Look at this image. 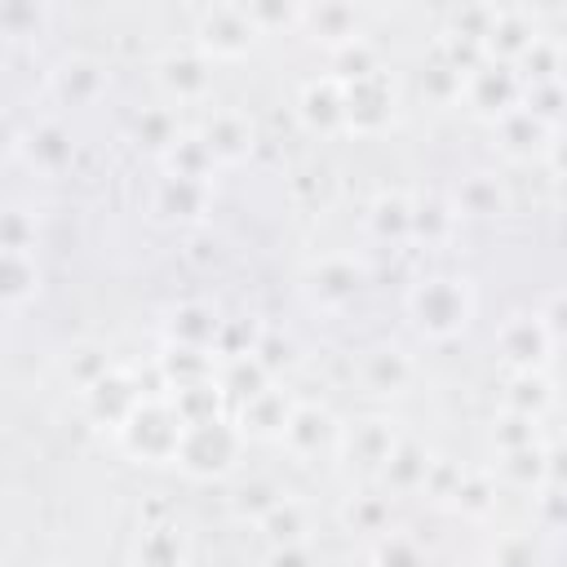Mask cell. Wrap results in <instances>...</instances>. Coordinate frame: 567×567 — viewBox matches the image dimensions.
<instances>
[{
  "label": "cell",
  "mask_w": 567,
  "mask_h": 567,
  "mask_svg": "<svg viewBox=\"0 0 567 567\" xmlns=\"http://www.w3.org/2000/svg\"><path fill=\"white\" fill-rule=\"evenodd\" d=\"M403 306H408V319L416 323L421 337L452 341V337H461L470 328L478 297H474V284L465 275H443L439 270V275H421L408 288V301Z\"/></svg>",
  "instance_id": "1"
},
{
  "label": "cell",
  "mask_w": 567,
  "mask_h": 567,
  "mask_svg": "<svg viewBox=\"0 0 567 567\" xmlns=\"http://www.w3.org/2000/svg\"><path fill=\"white\" fill-rule=\"evenodd\" d=\"M244 447H248V439H244L235 412H221V416H208V421H190L182 430L173 465L186 478H226L239 465Z\"/></svg>",
  "instance_id": "2"
},
{
  "label": "cell",
  "mask_w": 567,
  "mask_h": 567,
  "mask_svg": "<svg viewBox=\"0 0 567 567\" xmlns=\"http://www.w3.org/2000/svg\"><path fill=\"white\" fill-rule=\"evenodd\" d=\"M182 430H186V421H182V412L173 408V399H168V394H146V399L137 403V412L120 425L115 443H120L133 461L173 465L177 443H182Z\"/></svg>",
  "instance_id": "3"
},
{
  "label": "cell",
  "mask_w": 567,
  "mask_h": 567,
  "mask_svg": "<svg viewBox=\"0 0 567 567\" xmlns=\"http://www.w3.org/2000/svg\"><path fill=\"white\" fill-rule=\"evenodd\" d=\"M208 62H235L257 44V27L248 22L244 4H204L195 9V40Z\"/></svg>",
  "instance_id": "4"
},
{
  "label": "cell",
  "mask_w": 567,
  "mask_h": 567,
  "mask_svg": "<svg viewBox=\"0 0 567 567\" xmlns=\"http://www.w3.org/2000/svg\"><path fill=\"white\" fill-rule=\"evenodd\" d=\"M155 84L168 97V106H204L213 97V62L195 49H164L155 58Z\"/></svg>",
  "instance_id": "5"
},
{
  "label": "cell",
  "mask_w": 567,
  "mask_h": 567,
  "mask_svg": "<svg viewBox=\"0 0 567 567\" xmlns=\"http://www.w3.org/2000/svg\"><path fill=\"white\" fill-rule=\"evenodd\" d=\"M341 84H346V133H381L399 115V84L385 66Z\"/></svg>",
  "instance_id": "6"
},
{
  "label": "cell",
  "mask_w": 567,
  "mask_h": 567,
  "mask_svg": "<svg viewBox=\"0 0 567 567\" xmlns=\"http://www.w3.org/2000/svg\"><path fill=\"white\" fill-rule=\"evenodd\" d=\"M368 284L363 261H354L350 252H323L306 266V297L319 310H346Z\"/></svg>",
  "instance_id": "7"
},
{
  "label": "cell",
  "mask_w": 567,
  "mask_h": 567,
  "mask_svg": "<svg viewBox=\"0 0 567 567\" xmlns=\"http://www.w3.org/2000/svg\"><path fill=\"white\" fill-rule=\"evenodd\" d=\"M558 341L549 337L540 310H514L496 328V350L514 372H545V359Z\"/></svg>",
  "instance_id": "8"
},
{
  "label": "cell",
  "mask_w": 567,
  "mask_h": 567,
  "mask_svg": "<svg viewBox=\"0 0 567 567\" xmlns=\"http://www.w3.org/2000/svg\"><path fill=\"white\" fill-rule=\"evenodd\" d=\"M13 155H22L40 177H58L75 164V137L62 120L44 115V120H31L27 133H13Z\"/></svg>",
  "instance_id": "9"
},
{
  "label": "cell",
  "mask_w": 567,
  "mask_h": 567,
  "mask_svg": "<svg viewBox=\"0 0 567 567\" xmlns=\"http://www.w3.org/2000/svg\"><path fill=\"white\" fill-rule=\"evenodd\" d=\"M208 208H213V182L159 173L151 186V213L164 226H199L208 217Z\"/></svg>",
  "instance_id": "10"
},
{
  "label": "cell",
  "mask_w": 567,
  "mask_h": 567,
  "mask_svg": "<svg viewBox=\"0 0 567 567\" xmlns=\"http://www.w3.org/2000/svg\"><path fill=\"white\" fill-rule=\"evenodd\" d=\"M142 399H146V394H142V385L133 381V372L115 363L97 385H89V390L80 394V408H84V416H89L93 425H102V430L120 434V425L137 412V403H142Z\"/></svg>",
  "instance_id": "11"
},
{
  "label": "cell",
  "mask_w": 567,
  "mask_h": 567,
  "mask_svg": "<svg viewBox=\"0 0 567 567\" xmlns=\"http://www.w3.org/2000/svg\"><path fill=\"white\" fill-rule=\"evenodd\" d=\"M341 430H346V425H341L323 403L301 399L279 443L288 447V456H297V461H315V456H323V452H341Z\"/></svg>",
  "instance_id": "12"
},
{
  "label": "cell",
  "mask_w": 567,
  "mask_h": 567,
  "mask_svg": "<svg viewBox=\"0 0 567 567\" xmlns=\"http://www.w3.org/2000/svg\"><path fill=\"white\" fill-rule=\"evenodd\" d=\"M465 102L483 115V120H501L505 111H514L523 102V80L514 66L483 58L470 75H465Z\"/></svg>",
  "instance_id": "13"
},
{
  "label": "cell",
  "mask_w": 567,
  "mask_h": 567,
  "mask_svg": "<svg viewBox=\"0 0 567 567\" xmlns=\"http://www.w3.org/2000/svg\"><path fill=\"white\" fill-rule=\"evenodd\" d=\"M297 120L319 133V137H337L346 133V84L323 71V75H310L301 89H297Z\"/></svg>",
  "instance_id": "14"
},
{
  "label": "cell",
  "mask_w": 567,
  "mask_h": 567,
  "mask_svg": "<svg viewBox=\"0 0 567 567\" xmlns=\"http://www.w3.org/2000/svg\"><path fill=\"white\" fill-rule=\"evenodd\" d=\"M128 567H190V536L177 518H146L133 536Z\"/></svg>",
  "instance_id": "15"
},
{
  "label": "cell",
  "mask_w": 567,
  "mask_h": 567,
  "mask_svg": "<svg viewBox=\"0 0 567 567\" xmlns=\"http://www.w3.org/2000/svg\"><path fill=\"white\" fill-rule=\"evenodd\" d=\"M492 137H496V151L505 155V159H545V151L554 146V137H558V128L554 124H545L536 111H527L523 102L514 106V111H505L501 120H492Z\"/></svg>",
  "instance_id": "16"
},
{
  "label": "cell",
  "mask_w": 567,
  "mask_h": 567,
  "mask_svg": "<svg viewBox=\"0 0 567 567\" xmlns=\"http://www.w3.org/2000/svg\"><path fill=\"white\" fill-rule=\"evenodd\" d=\"M297 403H301V399H297L292 390H284L279 381H270L266 390H257L252 399H244V403L235 408V421H239L244 439L279 443L284 430H288V421H292V412H297Z\"/></svg>",
  "instance_id": "17"
},
{
  "label": "cell",
  "mask_w": 567,
  "mask_h": 567,
  "mask_svg": "<svg viewBox=\"0 0 567 567\" xmlns=\"http://www.w3.org/2000/svg\"><path fill=\"white\" fill-rule=\"evenodd\" d=\"M195 133L204 137V146L213 151L217 164H239V159H248L252 137H257L248 111H239V106H208Z\"/></svg>",
  "instance_id": "18"
},
{
  "label": "cell",
  "mask_w": 567,
  "mask_h": 567,
  "mask_svg": "<svg viewBox=\"0 0 567 567\" xmlns=\"http://www.w3.org/2000/svg\"><path fill=\"white\" fill-rule=\"evenodd\" d=\"M363 18H368V9H359V4H341V0L301 4V31H306L315 44H323L328 53L346 49L350 40H359V35H363Z\"/></svg>",
  "instance_id": "19"
},
{
  "label": "cell",
  "mask_w": 567,
  "mask_h": 567,
  "mask_svg": "<svg viewBox=\"0 0 567 567\" xmlns=\"http://www.w3.org/2000/svg\"><path fill=\"white\" fill-rule=\"evenodd\" d=\"M399 439H403L399 421H390V416H359L354 425L341 430V456H350V465H363V470L381 474V465L390 461Z\"/></svg>",
  "instance_id": "20"
},
{
  "label": "cell",
  "mask_w": 567,
  "mask_h": 567,
  "mask_svg": "<svg viewBox=\"0 0 567 567\" xmlns=\"http://www.w3.org/2000/svg\"><path fill=\"white\" fill-rule=\"evenodd\" d=\"M49 93H53L62 106H93V102L106 93V66H102L97 58L71 53V58L53 62V71H49Z\"/></svg>",
  "instance_id": "21"
},
{
  "label": "cell",
  "mask_w": 567,
  "mask_h": 567,
  "mask_svg": "<svg viewBox=\"0 0 567 567\" xmlns=\"http://www.w3.org/2000/svg\"><path fill=\"white\" fill-rule=\"evenodd\" d=\"M536 35H540V27H536V13H532V9H523V4H501V9H496V22H492V31H487V40H483V53H487L492 62L518 66V58L536 44Z\"/></svg>",
  "instance_id": "22"
},
{
  "label": "cell",
  "mask_w": 567,
  "mask_h": 567,
  "mask_svg": "<svg viewBox=\"0 0 567 567\" xmlns=\"http://www.w3.org/2000/svg\"><path fill=\"white\" fill-rule=\"evenodd\" d=\"M416 377V363L399 346H368L359 354V385L368 394H403Z\"/></svg>",
  "instance_id": "23"
},
{
  "label": "cell",
  "mask_w": 567,
  "mask_h": 567,
  "mask_svg": "<svg viewBox=\"0 0 567 567\" xmlns=\"http://www.w3.org/2000/svg\"><path fill=\"white\" fill-rule=\"evenodd\" d=\"M461 226V213L452 204V195H439V190H425V195H412V244H425V248H443Z\"/></svg>",
  "instance_id": "24"
},
{
  "label": "cell",
  "mask_w": 567,
  "mask_h": 567,
  "mask_svg": "<svg viewBox=\"0 0 567 567\" xmlns=\"http://www.w3.org/2000/svg\"><path fill=\"white\" fill-rule=\"evenodd\" d=\"M164 332H168V346H182V350H204V354H213V350H217V332H221V319H217V310H213V306H204V301H182V306L168 315Z\"/></svg>",
  "instance_id": "25"
},
{
  "label": "cell",
  "mask_w": 567,
  "mask_h": 567,
  "mask_svg": "<svg viewBox=\"0 0 567 567\" xmlns=\"http://www.w3.org/2000/svg\"><path fill=\"white\" fill-rule=\"evenodd\" d=\"M452 204H456V213H461V217L487 221V217H501V213H505L509 195H505V186H501V177H496V173L474 168V173H465V177L456 182Z\"/></svg>",
  "instance_id": "26"
},
{
  "label": "cell",
  "mask_w": 567,
  "mask_h": 567,
  "mask_svg": "<svg viewBox=\"0 0 567 567\" xmlns=\"http://www.w3.org/2000/svg\"><path fill=\"white\" fill-rule=\"evenodd\" d=\"M434 452L425 447V443H416V439H399V447L390 452V461L381 465V478H385V487L390 492H425V483H430V470H434Z\"/></svg>",
  "instance_id": "27"
},
{
  "label": "cell",
  "mask_w": 567,
  "mask_h": 567,
  "mask_svg": "<svg viewBox=\"0 0 567 567\" xmlns=\"http://www.w3.org/2000/svg\"><path fill=\"white\" fill-rule=\"evenodd\" d=\"M368 235L377 244H412V195L385 190L368 204Z\"/></svg>",
  "instance_id": "28"
},
{
  "label": "cell",
  "mask_w": 567,
  "mask_h": 567,
  "mask_svg": "<svg viewBox=\"0 0 567 567\" xmlns=\"http://www.w3.org/2000/svg\"><path fill=\"white\" fill-rule=\"evenodd\" d=\"M496 478L518 487V492H540L549 483V447L532 443V447H514V452H496Z\"/></svg>",
  "instance_id": "29"
},
{
  "label": "cell",
  "mask_w": 567,
  "mask_h": 567,
  "mask_svg": "<svg viewBox=\"0 0 567 567\" xmlns=\"http://www.w3.org/2000/svg\"><path fill=\"white\" fill-rule=\"evenodd\" d=\"M40 292V261L35 252H0V306L18 315Z\"/></svg>",
  "instance_id": "30"
},
{
  "label": "cell",
  "mask_w": 567,
  "mask_h": 567,
  "mask_svg": "<svg viewBox=\"0 0 567 567\" xmlns=\"http://www.w3.org/2000/svg\"><path fill=\"white\" fill-rule=\"evenodd\" d=\"M182 137H186V128H182V120H177V111L168 102L164 106H142L137 120H133V142L142 151H151L155 159H164Z\"/></svg>",
  "instance_id": "31"
},
{
  "label": "cell",
  "mask_w": 567,
  "mask_h": 567,
  "mask_svg": "<svg viewBox=\"0 0 567 567\" xmlns=\"http://www.w3.org/2000/svg\"><path fill=\"white\" fill-rule=\"evenodd\" d=\"M284 496H288V492H284L270 474H248V478H239V483L230 487L226 505H230V514H235L239 523H252V527H257Z\"/></svg>",
  "instance_id": "32"
},
{
  "label": "cell",
  "mask_w": 567,
  "mask_h": 567,
  "mask_svg": "<svg viewBox=\"0 0 567 567\" xmlns=\"http://www.w3.org/2000/svg\"><path fill=\"white\" fill-rule=\"evenodd\" d=\"M257 532L266 536L270 549H284V545H310V509L297 501V496H284L261 523Z\"/></svg>",
  "instance_id": "33"
},
{
  "label": "cell",
  "mask_w": 567,
  "mask_h": 567,
  "mask_svg": "<svg viewBox=\"0 0 567 567\" xmlns=\"http://www.w3.org/2000/svg\"><path fill=\"white\" fill-rule=\"evenodd\" d=\"M217 381H221L226 399H235V408H239L244 399H252L257 390H266L275 377H270V368L257 354H244V359H217Z\"/></svg>",
  "instance_id": "34"
},
{
  "label": "cell",
  "mask_w": 567,
  "mask_h": 567,
  "mask_svg": "<svg viewBox=\"0 0 567 567\" xmlns=\"http://www.w3.org/2000/svg\"><path fill=\"white\" fill-rule=\"evenodd\" d=\"M159 168L164 173H177V177H199V182H213V173L221 168L217 159H213V151L204 146V137L195 133V128H186V137L159 159Z\"/></svg>",
  "instance_id": "35"
},
{
  "label": "cell",
  "mask_w": 567,
  "mask_h": 567,
  "mask_svg": "<svg viewBox=\"0 0 567 567\" xmlns=\"http://www.w3.org/2000/svg\"><path fill=\"white\" fill-rule=\"evenodd\" d=\"M554 403V390L545 381V372H514L505 385V403L509 412H527V416H545V408Z\"/></svg>",
  "instance_id": "36"
},
{
  "label": "cell",
  "mask_w": 567,
  "mask_h": 567,
  "mask_svg": "<svg viewBox=\"0 0 567 567\" xmlns=\"http://www.w3.org/2000/svg\"><path fill=\"white\" fill-rule=\"evenodd\" d=\"M487 567H540L536 532H501L487 549Z\"/></svg>",
  "instance_id": "37"
},
{
  "label": "cell",
  "mask_w": 567,
  "mask_h": 567,
  "mask_svg": "<svg viewBox=\"0 0 567 567\" xmlns=\"http://www.w3.org/2000/svg\"><path fill=\"white\" fill-rule=\"evenodd\" d=\"M44 22H49V4H40V0H0V35L27 40V35H40Z\"/></svg>",
  "instance_id": "38"
},
{
  "label": "cell",
  "mask_w": 567,
  "mask_h": 567,
  "mask_svg": "<svg viewBox=\"0 0 567 567\" xmlns=\"http://www.w3.org/2000/svg\"><path fill=\"white\" fill-rule=\"evenodd\" d=\"M452 505L470 518H483L492 505H496V474H483V470H461V483L452 492Z\"/></svg>",
  "instance_id": "39"
},
{
  "label": "cell",
  "mask_w": 567,
  "mask_h": 567,
  "mask_svg": "<svg viewBox=\"0 0 567 567\" xmlns=\"http://www.w3.org/2000/svg\"><path fill=\"white\" fill-rule=\"evenodd\" d=\"M341 518H346V527L350 532H368V536H385V532H394L390 527V496H372V492H363V496H354L346 509H341Z\"/></svg>",
  "instance_id": "40"
},
{
  "label": "cell",
  "mask_w": 567,
  "mask_h": 567,
  "mask_svg": "<svg viewBox=\"0 0 567 567\" xmlns=\"http://www.w3.org/2000/svg\"><path fill=\"white\" fill-rule=\"evenodd\" d=\"M558 62H563V44L549 40V35L540 31L536 44L518 58L514 71H518V80H523V89H527V84H545V80H554V75H558Z\"/></svg>",
  "instance_id": "41"
},
{
  "label": "cell",
  "mask_w": 567,
  "mask_h": 567,
  "mask_svg": "<svg viewBox=\"0 0 567 567\" xmlns=\"http://www.w3.org/2000/svg\"><path fill=\"white\" fill-rule=\"evenodd\" d=\"M492 443H496V452H514V447H532V443H540V416L501 408V416L492 421Z\"/></svg>",
  "instance_id": "42"
},
{
  "label": "cell",
  "mask_w": 567,
  "mask_h": 567,
  "mask_svg": "<svg viewBox=\"0 0 567 567\" xmlns=\"http://www.w3.org/2000/svg\"><path fill=\"white\" fill-rule=\"evenodd\" d=\"M244 13L257 27V35L301 31V4H288V0H244Z\"/></svg>",
  "instance_id": "43"
},
{
  "label": "cell",
  "mask_w": 567,
  "mask_h": 567,
  "mask_svg": "<svg viewBox=\"0 0 567 567\" xmlns=\"http://www.w3.org/2000/svg\"><path fill=\"white\" fill-rule=\"evenodd\" d=\"M496 9H501V4H456V9L447 13L443 35H456V40L483 44V40H487V31H492V22H496Z\"/></svg>",
  "instance_id": "44"
},
{
  "label": "cell",
  "mask_w": 567,
  "mask_h": 567,
  "mask_svg": "<svg viewBox=\"0 0 567 567\" xmlns=\"http://www.w3.org/2000/svg\"><path fill=\"white\" fill-rule=\"evenodd\" d=\"M111 368H115V363H111L106 350H97V346H75V350L66 354V381L75 385V394H84L89 385H97Z\"/></svg>",
  "instance_id": "45"
},
{
  "label": "cell",
  "mask_w": 567,
  "mask_h": 567,
  "mask_svg": "<svg viewBox=\"0 0 567 567\" xmlns=\"http://www.w3.org/2000/svg\"><path fill=\"white\" fill-rule=\"evenodd\" d=\"M372 567H425L421 540L408 536V532H385V536L372 545Z\"/></svg>",
  "instance_id": "46"
},
{
  "label": "cell",
  "mask_w": 567,
  "mask_h": 567,
  "mask_svg": "<svg viewBox=\"0 0 567 567\" xmlns=\"http://www.w3.org/2000/svg\"><path fill=\"white\" fill-rule=\"evenodd\" d=\"M0 252H35V217L22 204L0 213Z\"/></svg>",
  "instance_id": "47"
},
{
  "label": "cell",
  "mask_w": 567,
  "mask_h": 567,
  "mask_svg": "<svg viewBox=\"0 0 567 567\" xmlns=\"http://www.w3.org/2000/svg\"><path fill=\"white\" fill-rule=\"evenodd\" d=\"M328 58H332V75H337V80H354V75H368V71H377V66H381L377 44H372L368 35L350 40L346 49H337V53H328Z\"/></svg>",
  "instance_id": "48"
},
{
  "label": "cell",
  "mask_w": 567,
  "mask_h": 567,
  "mask_svg": "<svg viewBox=\"0 0 567 567\" xmlns=\"http://www.w3.org/2000/svg\"><path fill=\"white\" fill-rule=\"evenodd\" d=\"M523 106H527V111H536L545 124H554V128H558V120H563V111H567V93H563V84H558V80L527 84V89H523Z\"/></svg>",
  "instance_id": "49"
},
{
  "label": "cell",
  "mask_w": 567,
  "mask_h": 567,
  "mask_svg": "<svg viewBox=\"0 0 567 567\" xmlns=\"http://www.w3.org/2000/svg\"><path fill=\"white\" fill-rule=\"evenodd\" d=\"M536 523L545 532H567V487H540L536 492Z\"/></svg>",
  "instance_id": "50"
},
{
  "label": "cell",
  "mask_w": 567,
  "mask_h": 567,
  "mask_svg": "<svg viewBox=\"0 0 567 567\" xmlns=\"http://www.w3.org/2000/svg\"><path fill=\"white\" fill-rule=\"evenodd\" d=\"M536 310H540V319H545L549 337H554V341H567V288L549 292V297H545Z\"/></svg>",
  "instance_id": "51"
},
{
  "label": "cell",
  "mask_w": 567,
  "mask_h": 567,
  "mask_svg": "<svg viewBox=\"0 0 567 567\" xmlns=\"http://www.w3.org/2000/svg\"><path fill=\"white\" fill-rule=\"evenodd\" d=\"M266 567H315V549H310V545H284V549H270Z\"/></svg>",
  "instance_id": "52"
},
{
  "label": "cell",
  "mask_w": 567,
  "mask_h": 567,
  "mask_svg": "<svg viewBox=\"0 0 567 567\" xmlns=\"http://www.w3.org/2000/svg\"><path fill=\"white\" fill-rule=\"evenodd\" d=\"M549 487H567V447H549Z\"/></svg>",
  "instance_id": "53"
},
{
  "label": "cell",
  "mask_w": 567,
  "mask_h": 567,
  "mask_svg": "<svg viewBox=\"0 0 567 567\" xmlns=\"http://www.w3.org/2000/svg\"><path fill=\"white\" fill-rule=\"evenodd\" d=\"M545 159H549L554 177H567V137H554V146L545 151Z\"/></svg>",
  "instance_id": "54"
},
{
  "label": "cell",
  "mask_w": 567,
  "mask_h": 567,
  "mask_svg": "<svg viewBox=\"0 0 567 567\" xmlns=\"http://www.w3.org/2000/svg\"><path fill=\"white\" fill-rule=\"evenodd\" d=\"M554 195H558V204L567 208V177H554Z\"/></svg>",
  "instance_id": "55"
},
{
  "label": "cell",
  "mask_w": 567,
  "mask_h": 567,
  "mask_svg": "<svg viewBox=\"0 0 567 567\" xmlns=\"http://www.w3.org/2000/svg\"><path fill=\"white\" fill-rule=\"evenodd\" d=\"M558 84H563V93H567V44H563V62H558V75H554Z\"/></svg>",
  "instance_id": "56"
},
{
  "label": "cell",
  "mask_w": 567,
  "mask_h": 567,
  "mask_svg": "<svg viewBox=\"0 0 567 567\" xmlns=\"http://www.w3.org/2000/svg\"><path fill=\"white\" fill-rule=\"evenodd\" d=\"M346 567H372V558H368V563H346Z\"/></svg>",
  "instance_id": "57"
}]
</instances>
